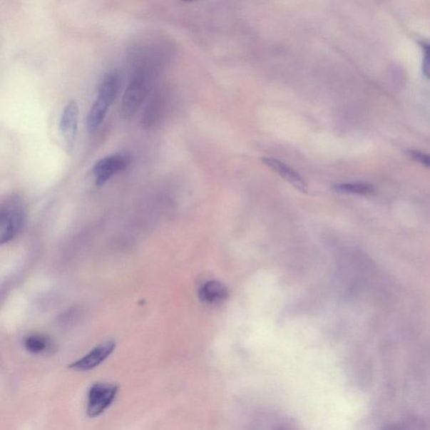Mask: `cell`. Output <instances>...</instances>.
Here are the masks:
<instances>
[{
  "label": "cell",
  "instance_id": "8fae6325",
  "mask_svg": "<svg viewBox=\"0 0 430 430\" xmlns=\"http://www.w3.org/2000/svg\"><path fill=\"white\" fill-rule=\"evenodd\" d=\"M24 347L28 352L34 355H41L48 352L51 348V339L46 335L33 334L24 340Z\"/></svg>",
  "mask_w": 430,
  "mask_h": 430
},
{
  "label": "cell",
  "instance_id": "30bf717a",
  "mask_svg": "<svg viewBox=\"0 0 430 430\" xmlns=\"http://www.w3.org/2000/svg\"><path fill=\"white\" fill-rule=\"evenodd\" d=\"M229 292L223 283L218 281H210L205 283L198 291L201 301L208 304H218L228 297Z\"/></svg>",
  "mask_w": 430,
  "mask_h": 430
},
{
  "label": "cell",
  "instance_id": "52a82bcc",
  "mask_svg": "<svg viewBox=\"0 0 430 430\" xmlns=\"http://www.w3.org/2000/svg\"><path fill=\"white\" fill-rule=\"evenodd\" d=\"M79 106L76 101H69L63 108L60 120V130L66 148L72 150L77 139Z\"/></svg>",
  "mask_w": 430,
  "mask_h": 430
},
{
  "label": "cell",
  "instance_id": "7a4b0ae2",
  "mask_svg": "<svg viewBox=\"0 0 430 430\" xmlns=\"http://www.w3.org/2000/svg\"><path fill=\"white\" fill-rule=\"evenodd\" d=\"M121 85V76L112 71L105 76L98 88V96L87 116L89 130H96L106 119L107 113L119 93Z\"/></svg>",
  "mask_w": 430,
  "mask_h": 430
},
{
  "label": "cell",
  "instance_id": "3957f363",
  "mask_svg": "<svg viewBox=\"0 0 430 430\" xmlns=\"http://www.w3.org/2000/svg\"><path fill=\"white\" fill-rule=\"evenodd\" d=\"M26 224V210L20 198H7L0 210V243L11 242L20 234Z\"/></svg>",
  "mask_w": 430,
  "mask_h": 430
},
{
  "label": "cell",
  "instance_id": "5bb4252c",
  "mask_svg": "<svg viewBox=\"0 0 430 430\" xmlns=\"http://www.w3.org/2000/svg\"><path fill=\"white\" fill-rule=\"evenodd\" d=\"M423 73L425 77L430 80V45L424 46Z\"/></svg>",
  "mask_w": 430,
  "mask_h": 430
},
{
  "label": "cell",
  "instance_id": "6da1fadb",
  "mask_svg": "<svg viewBox=\"0 0 430 430\" xmlns=\"http://www.w3.org/2000/svg\"><path fill=\"white\" fill-rule=\"evenodd\" d=\"M160 65L145 59H135L134 72L123 96L121 115L131 120L140 110L153 89Z\"/></svg>",
  "mask_w": 430,
  "mask_h": 430
},
{
  "label": "cell",
  "instance_id": "9a60e30c",
  "mask_svg": "<svg viewBox=\"0 0 430 430\" xmlns=\"http://www.w3.org/2000/svg\"><path fill=\"white\" fill-rule=\"evenodd\" d=\"M276 430H286V429H283V428H278V429H277Z\"/></svg>",
  "mask_w": 430,
  "mask_h": 430
},
{
  "label": "cell",
  "instance_id": "7c38bea8",
  "mask_svg": "<svg viewBox=\"0 0 430 430\" xmlns=\"http://www.w3.org/2000/svg\"><path fill=\"white\" fill-rule=\"evenodd\" d=\"M334 191L346 195H367L374 192V188L369 183H347L335 184L333 187Z\"/></svg>",
  "mask_w": 430,
  "mask_h": 430
},
{
  "label": "cell",
  "instance_id": "ba28073f",
  "mask_svg": "<svg viewBox=\"0 0 430 430\" xmlns=\"http://www.w3.org/2000/svg\"><path fill=\"white\" fill-rule=\"evenodd\" d=\"M116 347L115 340L110 339L98 344L82 358L71 364V369L75 371H91L106 361Z\"/></svg>",
  "mask_w": 430,
  "mask_h": 430
},
{
  "label": "cell",
  "instance_id": "4fadbf2b",
  "mask_svg": "<svg viewBox=\"0 0 430 430\" xmlns=\"http://www.w3.org/2000/svg\"><path fill=\"white\" fill-rule=\"evenodd\" d=\"M409 155L411 158L416 160V162L424 165V166L430 168V155L422 153L419 150H409Z\"/></svg>",
  "mask_w": 430,
  "mask_h": 430
},
{
  "label": "cell",
  "instance_id": "277c9868",
  "mask_svg": "<svg viewBox=\"0 0 430 430\" xmlns=\"http://www.w3.org/2000/svg\"><path fill=\"white\" fill-rule=\"evenodd\" d=\"M119 387L108 382H98L88 390L87 400V415L97 418L111 407L116 400Z\"/></svg>",
  "mask_w": 430,
  "mask_h": 430
},
{
  "label": "cell",
  "instance_id": "5b68a950",
  "mask_svg": "<svg viewBox=\"0 0 430 430\" xmlns=\"http://www.w3.org/2000/svg\"><path fill=\"white\" fill-rule=\"evenodd\" d=\"M131 157L128 153H115L103 158L93 168V174L98 186H103L108 181L130 166Z\"/></svg>",
  "mask_w": 430,
  "mask_h": 430
},
{
  "label": "cell",
  "instance_id": "8992f818",
  "mask_svg": "<svg viewBox=\"0 0 430 430\" xmlns=\"http://www.w3.org/2000/svg\"><path fill=\"white\" fill-rule=\"evenodd\" d=\"M167 94L160 89L150 98L141 118V125L145 129H155L163 121L168 111Z\"/></svg>",
  "mask_w": 430,
  "mask_h": 430
},
{
  "label": "cell",
  "instance_id": "9c48e42d",
  "mask_svg": "<svg viewBox=\"0 0 430 430\" xmlns=\"http://www.w3.org/2000/svg\"><path fill=\"white\" fill-rule=\"evenodd\" d=\"M262 162L269 168H271L272 171L280 175L285 181L290 183L297 191L302 193H308V189H307L304 179L295 169L288 166L287 164L282 162L280 160L267 157L262 158Z\"/></svg>",
  "mask_w": 430,
  "mask_h": 430
}]
</instances>
